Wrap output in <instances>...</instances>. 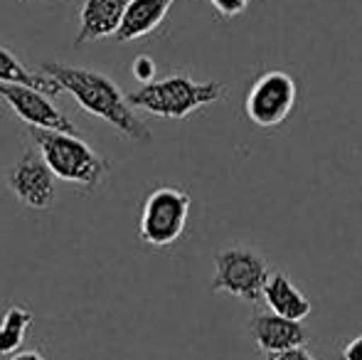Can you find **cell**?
<instances>
[{
    "mask_svg": "<svg viewBox=\"0 0 362 360\" xmlns=\"http://www.w3.org/2000/svg\"><path fill=\"white\" fill-rule=\"evenodd\" d=\"M40 72L52 77L62 87V91H69L81 109L89 111L91 116H99L101 121L111 124L131 141H141V144L153 141L151 129L136 116L134 106L129 104L124 91L106 74L62 62H40Z\"/></svg>",
    "mask_w": 362,
    "mask_h": 360,
    "instance_id": "obj_1",
    "label": "cell"
},
{
    "mask_svg": "<svg viewBox=\"0 0 362 360\" xmlns=\"http://www.w3.org/2000/svg\"><path fill=\"white\" fill-rule=\"evenodd\" d=\"M30 139L45 158V163L49 166V170L69 185L96 190L111 170L109 158H104L99 151H94L76 134L30 129Z\"/></svg>",
    "mask_w": 362,
    "mask_h": 360,
    "instance_id": "obj_2",
    "label": "cell"
},
{
    "mask_svg": "<svg viewBox=\"0 0 362 360\" xmlns=\"http://www.w3.org/2000/svg\"><path fill=\"white\" fill-rule=\"evenodd\" d=\"M227 84L222 82H195L187 74H170L165 79L144 84L141 89L126 94L134 109H144L160 119L180 121L192 111L210 106L227 96Z\"/></svg>",
    "mask_w": 362,
    "mask_h": 360,
    "instance_id": "obj_3",
    "label": "cell"
},
{
    "mask_svg": "<svg viewBox=\"0 0 362 360\" xmlns=\"http://www.w3.org/2000/svg\"><path fill=\"white\" fill-rule=\"evenodd\" d=\"M269 274H272L269 262L259 252L249 247H227L215 255V277L210 291L257 303L264 298Z\"/></svg>",
    "mask_w": 362,
    "mask_h": 360,
    "instance_id": "obj_4",
    "label": "cell"
},
{
    "mask_svg": "<svg viewBox=\"0 0 362 360\" xmlns=\"http://www.w3.org/2000/svg\"><path fill=\"white\" fill-rule=\"evenodd\" d=\"M190 217V195L182 187L160 185L148 192L141 210L139 235L151 247L175 245Z\"/></svg>",
    "mask_w": 362,
    "mask_h": 360,
    "instance_id": "obj_5",
    "label": "cell"
},
{
    "mask_svg": "<svg viewBox=\"0 0 362 360\" xmlns=\"http://www.w3.org/2000/svg\"><path fill=\"white\" fill-rule=\"evenodd\" d=\"M296 99H298V87L293 77L281 69H269L252 84L244 101V111L254 126L274 129L291 116Z\"/></svg>",
    "mask_w": 362,
    "mask_h": 360,
    "instance_id": "obj_6",
    "label": "cell"
},
{
    "mask_svg": "<svg viewBox=\"0 0 362 360\" xmlns=\"http://www.w3.org/2000/svg\"><path fill=\"white\" fill-rule=\"evenodd\" d=\"M54 178L57 175L49 170V166L45 163L40 151L30 149L10 168L5 182H8V190L23 205L33 207V210H47L54 202Z\"/></svg>",
    "mask_w": 362,
    "mask_h": 360,
    "instance_id": "obj_7",
    "label": "cell"
},
{
    "mask_svg": "<svg viewBox=\"0 0 362 360\" xmlns=\"http://www.w3.org/2000/svg\"><path fill=\"white\" fill-rule=\"evenodd\" d=\"M0 101L5 106H10L30 129H49V131H64V134H76L72 121L40 89L25 87V84L0 82Z\"/></svg>",
    "mask_w": 362,
    "mask_h": 360,
    "instance_id": "obj_8",
    "label": "cell"
},
{
    "mask_svg": "<svg viewBox=\"0 0 362 360\" xmlns=\"http://www.w3.org/2000/svg\"><path fill=\"white\" fill-rule=\"evenodd\" d=\"M252 336L264 353H281L308 343L303 321H291L274 311H262L252 318Z\"/></svg>",
    "mask_w": 362,
    "mask_h": 360,
    "instance_id": "obj_9",
    "label": "cell"
},
{
    "mask_svg": "<svg viewBox=\"0 0 362 360\" xmlns=\"http://www.w3.org/2000/svg\"><path fill=\"white\" fill-rule=\"evenodd\" d=\"M129 3L131 0H84L79 10V33L74 42L81 45L86 40L114 37L124 23Z\"/></svg>",
    "mask_w": 362,
    "mask_h": 360,
    "instance_id": "obj_10",
    "label": "cell"
},
{
    "mask_svg": "<svg viewBox=\"0 0 362 360\" xmlns=\"http://www.w3.org/2000/svg\"><path fill=\"white\" fill-rule=\"evenodd\" d=\"M264 301H267L269 311L291 318V321H305L310 316V311H313L310 298L284 272L269 274V281L264 286Z\"/></svg>",
    "mask_w": 362,
    "mask_h": 360,
    "instance_id": "obj_11",
    "label": "cell"
},
{
    "mask_svg": "<svg viewBox=\"0 0 362 360\" xmlns=\"http://www.w3.org/2000/svg\"><path fill=\"white\" fill-rule=\"evenodd\" d=\"M173 3L175 0H131L126 8L124 23H121L119 33L114 35L116 42H134V40L151 35L153 30L160 28Z\"/></svg>",
    "mask_w": 362,
    "mask_h": 360,
    "instance_id": "obj_12",
    "label": "cell"
},
{
    "mask_svg": "<svg viewBox=\"0 0 362 360\" xmlns=\"http://www.w3.org/2000/svg\"><path fill=\"white\" fill-rule=\"evenodd\" d=\"M0 82L25 84V87L45 91L47 96H57L59 91H62V87H59L52 77H47V74H35L33 69L23 67V62H20L8 47H3V45H0Z\"/></svg>",
    "mask_w": 362,
    "mask_h": 360,
    "instance_id": "obj_13",
    "label": "cell"
},
{
    "mask_svg": "<svg viewBox=\"0 0 362 360\" xmlns=\"http://www.w3.org/2000/svg\"><path fill=\"white\" fill-rule=\"evenodd\" d=\"M33 326V311L25 306H8L0 316V356L10 358L20 351L25 333Z\"/></svg>",
    "mask_w": 362,
    "mask_h": 360,
    "instance_id": "obj_14",
    "label": "cell"
},
{
    "mask_svg": "<svg viewBox=\"0 0 362 360\" xmlns=\"http://www.w3.org/2000/svg\"><path fill=\"white\" fill-rule=\"evenodd\" d=\"M131 72H134V77L139 79V82H144V84L156 82V62H153L148 54H139V57L134 59V67H131Z\"/></svg>",
    "mask_w": 362,
    "mask_h": 360,
    "instance_id": "obj_15",
    "label": "cell"
},
{
    "mask_svg": "<svg viewBox=\"0 0 362 360\" xmlns=\"http://www.w3.org/2000/svg\"><path fill=\"white\" fill-rule=\"evenodd\" d=\"M210 3L224 18H237V15H242L249 8V0H210Z\"/></svg>",
    "mask_w": 362,
    "mask_h": 360,
    "instance_id": "obj_16",
    "label": "cell"
},
{
    "mask_svg": "<svg viewBox=\"0 0 362 360\" xmlns=\"http://www.w3.org/2000/svg\"><path fill=\"white\" fill-rule=\"evenodd\" d=\"M264 360H315V358L308 348L300 346V348H291V351H281V353H267Z\"/></svg>",
    "mask_w": 362,
    "mask_h": 360,
    "instance_id": "obj_17",
    "label": "cell"
},
{
    "mask_svg": "<svg viewBox=\"0 0 362 360\" xmlns=\"http://www.w3.org/2000/svg\"><path fill=\"white\" fill-rule=\"evenodd\" d=\"M340 360H362V333L345 343L340 351Z\"/></svg>",
    "mask_w": 362,
    "mask_h": 360,
    "instance_id": "obj_18",
    "label": "cell"
},
{
    "mask_svg": "<svg viewBox=\"0 0 362 360\" xmlns=\"http://www.w3.org/2000/svg\"><path fill=\"white\" fill-rule=\"evenodd\" d=\"M8 360H45V356L40 351H18V353H13Z\"/></svg>",
    "mask_w": 362,
    "mask_h": 360,
    "instance_id": "obj_19",
    "label": "cell"
}]
</instances>
